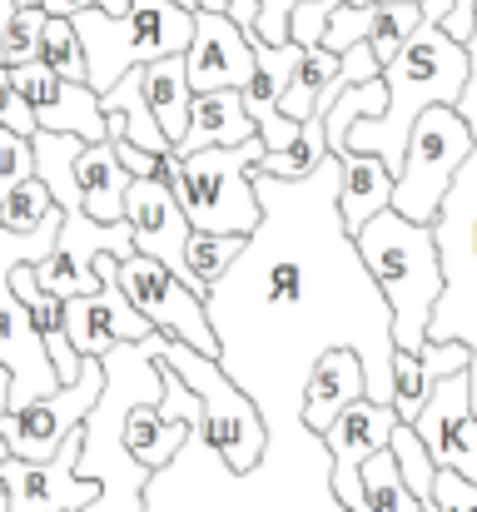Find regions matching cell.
<instances>
[{
	"label": "cell",
	"mask_w": 477,
	"mask_h": 512,
	"mask_svg": "<svg viewBox=\"0 0 477 512\" xmlns=\"http://www.w3.org/2000/svg\"><path fill=\"white\" fill-rule=\"evenodd\" d=\"M338 179V155L304 179L254 170L264 219L204 294L219 339L214 358L254 398L269 448L323 438L304 423V388L328 348H353L368 373V398L393 403V309L343 229Z\"/></svg>",
	"instance_id": "obj_1"
},
{
	"label": "cell",
	"mask_w": 477,
	"mask_h": 512,
	"mask_svg": "<svg viewBox=\"0 0 477 512\" xmlns=\"http://www.w3.org/2000/svg\"><path fill=\"white\" fill-rule=\"evenodd\" d=\"M468 70H473L468 45L453 40L443 30V20L423 15V25L408 35V45L383 65L388 105L378 115H363V120L348 125V150L378 155L388 170L398 174L403 170V155H408V140H413V125L423 120V110L458 105L463 100V85H468Z\"/></svg>",
	"instance_id": "obj_2"
},
{
	"label": "cell",
	"mask_w": 477,
	"mask_h": 512,
	"mask_svg": "<svg viewBox=\"0 0 477 512\" xmlns=\"http://www.w3.org/2000/svg\"><path fill=\"white\" fill-rule=\"evenodd\" d=\"M159 329L140 343L110 348L105 363V388L95 408L85 413V448H80V478L100 483V498L85 512H145V483L150 468H140L125 448V413L135 403H155L164 393V363L155 358Z\"/></svg>",
	"instance_id": "obj_3"
},
{
	"label": "cell",
	"mask_w": 477,
	"mask_h": 512,
	"mask_svg": "<svg viewBox=\"0 0 477 512\" xmlns=\"http://www.w3.org/2000/svg\"><path fill=\"white\" fill-rule=\"evenodd\" d=\"M468 55H473V70H468L458 110L473 125V150L458 165L443 204H438V219H433L438 264H443V294H438L433 319H428V343L458 339L473 348V408H477V30L468 40Z\"/></svg>",
	"instance_id": "obj_4"
},
{
	"label": "cell",
	"mask_w": 477,
	"mask_h": 512,
	"mask_svg": "<svg viewBox=\"0 0 477 512\" xmlns=\"http://www.w3.org/2000/svg\"><path fill=\"white\" fill-rule=\"evenodd\" d=\"M353 244H358L373 284L383 289V299L393 309V343L408 348V353H423L433 304L443 294V264H438L433 224H418V219H408L388 204L353 234Z\"/></svg>",
	"instance_id": "obj_5"
},
{
	"label": "cell",
	"mask_w": 477,
	"mask_h": 512,
	"mask_svg": "<svg viewBox=\"0 0 477 512\" xmlns=\"http://www.w3.org/2000/svg\"><path fill=\"white\" fill-rule=\"evenodd\" d=\"M264 155V140L224 145V150H199V155H159V174L169 179L189 229L209 234H254L264 219L259 189H254V165Z\"/></svg>",
	"instance_id": "obj_6"
},
{
	"label": "cell",
	"mask_w": 477,
	"mask_h": 512,
	"mask_svg": "<svg viewBox=\"0 0 477 512\" xmlns=\"http://www.w3.org/2000/svg\"><path fill=\"white\" fill-rule=\"evenodd\" d=\"M85 60H90V90L105 95L125 70H140L164 55H184L194 35V10L174 0H130L125 15L110 10H80L75 15Z\"/></svg>",
	"instance_id": "obj_7"
},
{
	"label": "cell",
	"mask_w": 477,
	"mask_h": 512,
	"mask_svg": "<svg viewBox=\"0 0 477 512\" xmlns=\"http://www.w3.org/2000/svg\"><path fill=\"white\" fill-rule=\"evenodd\" d=\"M155 358L199 393L209 448H214L234 473H249V468L264 458V448H269V428H264L254 398L219 368V358H209V353H199V348H189V343L169 339V334H159Z\"/></svg>",
	"instance_id": "obj_8"
},
{
	"label": "cell",
	"mask_w": 477,
	"mask_h": 512,
	"mask_svg": "<svg viewBox=\"0 0 477 512\" xmlns=\"http://www.w3.org/2000/svg\"><path fill=\"white\" fill-rule=\"evenodd\" d=\"M468 150H473V125L463 120L458 105L423 110V120L413 125L403 170L393 179V209L408 214V219H418V224H433L438 219V204H443V194L453 184V174L468 160Z\"/></svg>",
	"instance_id": "obj_9"
},
{
	"label": "cell",
	"mask_w": 477,
	"mask_h": 512,
	"mask_svg": "<svg viewBox=\"0 0 477 512\" xmlns=\"http://www.w3.org/2000/svg\"><path fill=\"white\" fill-rule=\"evenodd\" d=\"M120 284L130 294V304L155 324L159 334L189 343L199 353H219V339H214V324H209V309H204V294H194L174 269H164L150 254H130L120 259Z\"/></svg>",
	"instance_id": "obj_10"
},
{
	"label": "cell",
	"mask_w": 477,
	"mask_h": 512,
	"mask_svg": "<svg viewBox=\"0 0 477 512\" xmlns=\"http://www.w3.org/2000/svg\"><path fill=\"white\" fill-rule=\"evenodd\" d=\"M100 388H105V363H100V358H85V368H80L75 383H60L55 393L10 408V413H5L10 453L25 458V463H45V458L85 423V413L95 408Z\"/></svg>",
	"instance_id": "obj_11"
},
{
	"label": "cell",
	"mask_w": 477,
	"mask_h": 512,
	"mask_svg": "<svg viewBox=\"0 0 477 512\" xmlns=\"http://www.w3.org/2000/svg\"><path fill=\"white\" fill-rule=\"evenodd\" d=\"M100 254L130 259V254H135V229H130L125 219H120V224H100V219H90L85 209H65L60 239H55V249L35 264V279H40V289H50L55 299L95 294V289H100V274H95V259H100Z\"/></svg>",
	"instance_id": "obj_12"
},
{
	"label": "cell",
	"mask_w": 477,
	"mask_h": 512,
	"mask_svg": "<svg viewBox=\"0 0 477 512\" xmlns=\"http://www.w3.org/2000/svg\"><path fill=\"white\" fill-rule=\"evenodd\" d=\"M100 289L95 294H75L65 299V334L75 343V353L85 358H105L120 343H140L155 334V324L130 304L125 284H120V254H100L95 259Z\"/></svg>",
	"instance_id": "obj_13"
},
{
	"label": "cell",
	"mask_w": 477,
	"mask_h": 512,
	"mask_svg": "<svg viewBox=\"0 0 477 512\" xmlns=\"http://www.w3.org/2000/svg\"><path fill=\"white\" fill-rule=\"evenodd\" d=\"M80 448H85V423L45 458V463H25V458H5L0 478L10 488V512H85L100 498L95 478H80Z\"/></svg>",
	"instance_id": "obj_14"
},
{
	"label": "cell",
	"mask_w": 477,
	"mask_h": 512,
	"mask_svg": "<svg viewBox=\"0 0 477 512\" xmlns=\"http://www.w3.org/2000/svg\"><path fill=\"white\" fill-rule=\"evenodd\" d=\"M10 85L20 90V100L30 105L35 125L40 130H55V135H80L85 145L95 140H110V125H105V110H100V95L80 80H65L55 75L50 65L30 60V65H15L10 70Z\"/></svg>",
	"instance_id": "obj_15"
},
{
	"label": "cell",
	"mask_w": 477,
	"mask_h": 512,
	"mask_svg": "<svg viewBox=\"0 0 477 512\" xmlns=\"http://www.w3.org/2000/svg\"><path fill=\"white\" fill-rule=\"evenodd\" d=\"M418 438L428 443L438 468H453L477 483V408H473V373H448L428 393L423 413L413 418Z\"/></svg>",
	"instance_id": "obj_16"
},
{
	"label": "cell",
	"mask_w": 477,
	"mask_h": 512,
	"mask_svg": "<svg viewBox=\"0 0 477 512\" xmlns=\"http://www.w3.org/2000/svg\"><path fill=\"white\" fill-rule=\"evenodd\" d=\"M393 423H398L393 403L358 398V403H348V408L323 428V443H328V453H333V493H338V503L348 512L368 508V498H363V463H368L378 448H388Z\"/></svg>",
	"instance_id": "obj_17"
},
{
	"label": "cell",
	"mask_w": 477,
	"mask_h": 512,
	"mask_svg": "<svg viewBox=\"0 0 477 512\" xmlns=\"http://www.w3.org/2000/svg\"><path fill=\"white\" fill-rule=\"evenodd\" d=\"M184 70L194 95L204 90H244L254 75V35L224 10H194V35L184 50Z\"/></svg>",
	"instance_id": "obj_18"
},
{
	"label": "cell",
	"mask_w": 477,
	"mask_h": 512,
	"mask_svg": "<svg viewBox=\"0 0 477 512\" xmlns=\"http://www.w3.org/2000/svg\"><path fill=\"white\" fill-rule=\"evenodd\" d=\"M125 224L135 229V254H150L164 269L184 279V244H189V219L169 189L164 174H135L125 189ZM189 284V279H184Z\"/></svg>",
	"instance_id": "obj_19"
},
{
	"label": "cell",
	"mask_w": 477,
	"mask_h": 512,
	"mask_svg": "<svg viewBox=\"0 0 477 512\" xmlns=\"http://www.w3.org/2000/svg\"><path fill=\"white\" fill-rule=\"evenodd\" d=\"M0 368L10 373V408L45 398L60 388V373L50 363V348L35 334L20 294L10 289V269H0Z\"/></svg>",
	"instance_id": "obj_20"
},
{
	"label": "cell",
	"mask_w": 477,
	"mask_h": 512,
	"mask_svg": "<svg viewBox=\"0 0 477 512\" xmlns=\"http://www.w3.org/2000/svg\"><path fill=\"white\" fill-rule=\"evenodd\" d=\"M254 120L244 110L239 90H204L189 105V125L174 140V155H199V150H224V145H244L254 140Z\"/></svg>",
	"instance_id": "obj_21"
},
{
	"label": "cell",
	"mask_w": 477,
	"mask_h": 512,
	"mask_svg": "<svg viewBox=\"0 0 477 512\" xmlns=\"http://www.w3.org/2000/svg\"><path fill=\"white\" fill-rule=\"evenodd\" d=\"M368 398V373H363V358L353 348H328L309 373V388H304V423L323 433L348 403Z\"/></svg>",
	"instance_id": "obj_22"
},
{
	"label": "cell",
	"mask_w": 477,
	"mask_h": 512,
	"mask_svg": "<svg viewBox=\"0 0 477 512\" xmlns=\"http://www.w3.org/2000/svg\"><path fill=\"white\" fill-rule=\"evenodd\" d=\"M75 179H80V204H85L90 219H100V224H120V219H125V189H130L135 174L120 165L115 140L80 145V155H75Z\"/></svg>",
	"instance_id": "obj_23"
},
{
	"label": "cell",
	"mask_w": 477,
	"mask_h": 512,
	"mask_svg": "<svg viewBox=\"0 0 477 512\" xmlns=\"http://www.w3.org/2000/svg\"><path fill=\"white\" fill-rule=\"evenodd\" d=\"M100 110H105L110 140H130V145H140L145 155H169V150H174V145L164 140V130H159L145 90H140V70H125V75L100 95Z\"/></svg>",
	"instance_id": "obj_24"
},
{
	"label": "cell",
	"mask_w": 477,
	"mask_h": 512,
	"mask_svg": "<svg viewBox=\"0 0 477 512\" xmlns=\"http://www.w3.org/2000/svg\"><path fill=\"white\" fill-rule=\"evenodd\" d=\"M393 179L378 155H363V150H348L343 155V179H338V214H343V229L358 234L378 209L393 204Z\"/></svg>",
	"instance_id": "obj_25"
},
{
	"label": "cell",
	"mask_w": 477,
	"mask_h": 512,
	"mask_svg": "<svg viewBox=\"0 0 477 512\" xmlns=\"http://www.w3.org/2000/svg\"><path fill=\"white\" fill-rule=\"evenodd\" d=\"M140 90L155 110L164 140L174 145L189 125V105H194V85H189V70H184V55H164V60H150L140 65Z\"/></svg>",
	"instance_id": "obj_26"
},
{
	"label": "cell",
	"mask_w": 477,
	"mask_h": 512,
	"mask_svg": "<svg viewBox=\"0 0 477 512\" xmlns=\"http://www.w3.org/2000/svg\"><path fill=\"white\" fill-rule=\"evenodd\" d=\"M184 433H189V423H169V418L159 413V398L155 403H135V408L125 413V448H130V458H135L140 468H150V473H159V468L179 453Z\"/></svg>",
	"instance_id": "obj_27"
},
{
	"label": "cell",
	"mask_w": 477,
	"mask_h": 512,
	"mask_svg": "<svg viewBox=\"0 0 477 512\" xmlns=\"http://www.w3.org/2000/svg\"><path fill=\"white\" fill-rule=\"evenodd\" d=\"M249 234H209V229H189V244H184V279L194 294H209L224 269L244 254Z\"/></svg>",
	"instance_id": "obj_28"
},
{
	"label": "cell",
	"mask_w": 477,
	"mask_h": 512,
	"mask_svg": "<svg viewBox=\"0 0 477 512\" xmlns=\"http://www.w3.org/2000/svg\"><path fill=\"white\" fill-rule=\"evenodd\" d=\"M388 453L398 458V473H403V483H408V493L423 503V512L433 508V478H438V463H433V453H428V443L418 438V428L413 423H393V433H388Z\"/></svg>",
	"instance_id": "obj_29"
},
{
	"label": "cell",
	"mask_w": 477,
	"mask_h": 512,
	"mask_svg": "<svg viewBox=\"0 0 477 512\" xmlns=\"http://www.w3.org/2000/svg\"><path fill=\"white\" fill-rule=\"evenodd\" d=\"M418 25H423V0H378L373 20H368V45H373L378 65H388Z\"/></svg>",
	"instance_id": "obj_30"
},
{
	"label": "cell",
	"mask_w": 477,
	"mask_h": 512,
	"mask_svg": "<svg viewBox=\"0 0 477 512\" xmlns=\"http://www.w3.org/2000/svg\"><path fill=\"white\" fill-rule=\"evenodd\" d=\"M383 105H388V85H383V75H378V80H363V85H348V90L333 100V110L323 115L328 155H343V150H348V125L363 120V115H378Z\"/></svg>",
	"instance_id": "obj_31"
},
{
	"label": "cell",
	"mask_w": 477,
	"mask_h": 512,
	"mask_svg": "<svg viewBox=\"0 0 477 512\" xmlns=\"http://www.w3.org/2000/svg\"><path fill=\"white\" fill-rule=\"evenodd\" d=\"M363 498L373 512H423V503L408 493L403 473H398V458L388 448H378L368 463H363Z\"/></svg>",
	"instance_id": "obj_32"
},
{
	"label": "cell",
	"mask_w": 477,
	"mask_h": 512,
	"mask_svg": "<svg viewBox=\"0 0 477 512\" xmlns=\"http://www.w3.org/2000/svg\"><path fill=\"white\" fill-rule=\"evenodd\" d=\"M40 65H50V70L65 75V80L90 85V60H85V45H80V30H75L70 15H50V20H45V35H40Z\"/></svg>",
	"instance_id": "obj_33"
},
{
	"label": "cell",
	"mask_w": 477,
	"mask_h": 512,
	"mask_svg": "<svg viewBox=\"0 0 477 512\" xmlns=\"http://www.w3.org/2000/svg\"><path fill=\"white\" fill-rule=\"evenodd\" d=\"M433 388H438V378L428 373L423 353H408V348L393 343V413H398L403 423H413V418L423 413V403H428Z\"/></svg>",
	"instance_id": "obj_34"
},
{
	"label": "cell",
	"mask_w": 477,
	"mask_h": 512,
	"mask_svg": "<svg viewBox=\"0 0 477 512\" xmlns=\"http://www.w3.org/2000/svg\"><path fill=\"white\" fill-rule=\"evenodd\" d=\"M45 5H15L10 25H5V40H0V65L15 70V65H30L40 60V35H45Z\"/></svg>",
	"instance_id": "obj_35"
},
{
	"label": "cell",
	"mask_w": 477,
	"mask_h": 512,
	"mask_svg": "<svg viewBox=\"0 0 477 512\" xmlns=\"http://www.w3.org/2000/svg\"><path fill=\"white\" fill-rule=\"evenodd\" d=\"M55 209V199H50V189L40 184V174H30L25 184H15L5 199H0V224L10 229V234H30V229H40L45 224V214Z\"/></svg>",
	"instance_id": "obj_36"
},
{
	"label": "cell",
	"mask_w": 477,
	"mask_h": 512,
	"mask_svg": "<svg viewBox=\"0 0 477 512\" xmlns=\"http://www.w3.org/2000/svg\"><path fill=\"white\" fill-rule=\"evenodd\" d=\"M30 174H35V145H30V135H15V130L0 125V199L15 184H25Z\"/></svg>",
	"instance_id": "obj_37"
},
{
	"label": "cell",
	"mask_w": 477,
	"mask_h": 512,
	"mask_svg": "<svg viewBox=\"0 0 477 512\" xmlns=\"http://www.w3.org/2000/svg\"><path fill=\"white\" fill-rule=\"evenodd\" d=\"M428 512H477V483L453 473V468H438L433 478V508Z\"/></svg>",
	"instance_id": "obj_38"
},
{
	"label": "cell",
	"mask_w": 477,
	"mask_h": 512,
	"mask_svg": "<svg viewBox=\"0 0 477 512\" xmlns=\"http://www.w3.org/2000/svg\"><path fill=\"white\" fill-rule=\"evenodd\" d=\"M338 0H299L294 15H289V40H299L304 50L323 45V30H328V15H333Z\"/></svg>",
	"instance_id": "obj_39"
},
{
	"label": "cell",
	"mask_w": 477,
	"mask_h": 512,
	"mask_svg": "<svg viewBox=\"0 0 477 512\" xmlns=\"http://www.w3.org/2000/svg\"><path fill=\"white\" fill-rule=\"evenodd\" d=\"M299 0H259V20H254V35L269 40V45H284L289 40V15H294Z\"/></svg>",
	"instance_id": "obj_40"
},
{
	"label": "cell",
	"mask_w": 477,
	"mask_h": 512,
	"mask_svg": "<svg viewBox=\"0 0 477 512\" xmlns=\"http://www.w3.org/2000/svg\"><path fill=\"white\" fill-rule=\"evenodd\" d=\"M115 155H120V165L130 174H159V155H145V150L130 145V140H115Z\"/></svg>",
	"instance_id": "obj_41"
},
{
	"label": "cell",
	"mask_w": 477,
	"mask_h": 512,
	"mask_svg": "<svg viewBox=\"0 0 477 512\" xmlns=\"http://www.w3.org/2000/svg\"><path fill=\"white\" fill-rule=\"evenodd\" d=\"M5 413H10V373L0 368V463L15 458V453H10V438H5Z\"/></svg>",
	"instance_id": "obj_42"
},
{
	"label": "cell",
	"mask_w": 477,
	"mask_h": 512,
	"mask_svg": "<svg viewBox=\"0 0 477 512\" xmlns=\"http://www.w3.org/2000/svg\"><path fill=\"white\" fill-rule=\"evenodd\" d=\"M45 5V15H80V10H100V0H40Z\"/></svg>",
	"instance_id": "obj_43"
},
{
	"label": "cell",
	"mask_w": 477,
	"mask_h": 512,
	"mask_svg": "<svg viewBox=\"0 0 477 512\" xmlns=\"http://www.w3.org/2000/svg\"><path fill=\"white\" fill-rule=\"evenodd\" d=\"M229 20H239L244 30H254V20H259V0H229Z\"/></svg>",
	"instance_id": "obj_44"
},
{
	"label": "cell",
	"mask_w": 477,
	"mask_h": 512,
	"mask_svg": "<svg viewBox=\"0 0 477 512\" xmlns=\"http://www.w3.org/2000/svg\"><path fill=\"white\" fill-rule=\"evenodd\" d=\"M199 10H224L229 15V0H199Z\"/></svg>",
	"instance_id": "obj_45"
},
{
	"label": "cell",
	"mask_w": 477,
	"mask_h": 512,
	"mask_svg": "<svg viewBox=\"0 0 477 512\" xmlns=\"http://www.w3.org/2000/svg\"><path fill=\"white\" fill-rule=\"evenodd\" d=\"M0 512H10V488H5V478H0Z\"/></svg>",
	"instance_id": "obj_46"
},
{
	"label": "cell",
	"mask_w": 477,
	"mask_h": 512,
	"mask_svg": "<svg viewBox=\"0 0 477 512\" xmlns=\"http://www.w3.org/2000/svg\"><path fill=\"white\" fill-rule=\"evenodd\" d=\"M343 5H378V0H343Z\"/></svg>",
	"instance_id": "obj_47"
}]
</instances>
